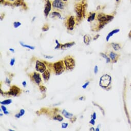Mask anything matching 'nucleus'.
<instances>
[{
    "mask_svg": "<svg viewBox=\"0 0 131 131\" xmlns=\"http://www.w3.org/2000/svg\"><path fill=\"white\" fill-rule=\"evenodd\" d=\"M76 12L77 15L78 16V17L79 18H81V17L82 16V8L80 6L77 7V8L76 9Z\"/></svg>",
    "mask_w": 131,
    "mask_h": 131,
    "instance_id": "dca6fc26",
    "label": "nucleus"
},
{
    "mask_svg": "<svg viewBox=\"0 0 131 131\" xmlns=\"http://www.w3.org/2000/svg\"><path fill=\"white\" fill-rule=\"evenodd\" d=\"M111 77L107 74H105L103 75L100 79L99 84L102 87H107L111 83Z\"/></svg>",
    "mask_w": 131,
    "mask_h": 131,
    "instance_id": "7ed1b4c3",
    "label": "nucleus"
},
{
    "mask_svg": "<svg viewBox=\"0 0 131 131\" xmlns=\"http://www.w3.org/2000/svg\"><path fill=\"white\" fill-rule=\"evenodd\" d=\"M15 58H12L10 60V65L12 66H14V64H15Z\"/></svg>",
    "mask_w": 131,
    "mask_h": 131,
    "instance_id": "cd10ccee",
    "label": "nucleus"
},
{
    "mask_svg": "<svg viewBox=\"0 0 131 131\" xmlns=\"http://www.w3.org/2000/svg\"><path fill=\"white\" fill-rule=\"evenodd\" d=\"M44 57L46 59H52V58H53V57H52V56H45V55H44Z\"/></svg>",
    "mask_w": 131,
    "mask_h": 131,
    "instance_id": "f704fd0d",
    "label": "nucleus"
},
{
    "mask_svg": "<svg viewBox=\"0 0 131 131\" xmlns=\"http://www.w3.org/2000/svg\"><path fill=\"white\" fill-rule=\"evenodd\" d=\"M4 113L5 115H8V114H9V112H8L7 111H5V112H4Z\"/></svg>",
    "mask_w": 131,
    "mask_h": 131,
    "instance_id": "37998d69",
    "label": "nucleus"
},
{
    "mask_svg": "<svg viewBox=\"0 0 131 131\" xmlns=\"http://www.w3.org/2000/svg\"><path fill=\"white\" fill-rule=\"evenodd\" d=\"M6 82H7L8 84H10V80H9L8 78H6Z\"/></svg>",
    "mask_w": 131,
    "mask_h": 131,
    "instance_id": "ea45409f",
    "label": "nucleus"
},
{
    "mask_svg": "<svg viewBox=\"0 0 131 131\" xmlns=\"http://www.w3.org/2000/svg\"><path fill=\"white\" fill-rule=\"evenodd\" d=\"M51 9V4L49 1H47L46 4L45 5L44 8V14L45 15L46 17H47V16L49 14V12Z\"/></svg>",
    "mask_w": 131,
    "mask_h": 131,
    "instance_id": "9d476101",
    "label": "nucleus"
},
{
    "mask_svg": "<svg viewBox=\"0 0 131 131\" xmlns=\"http://www.w3.org/2000/svg\"><path fill=\"white\" fill-rule=\"evenodd\" d=\"M45 29L43 31H47V30H48V29H49V27H48V26H46H46H44V27L42 28V30H43V29Z\"/></svg>",
    "mask_w": 131,
    "mask_h": 131,
    "instance_id": "4c0bfd02",
    "label": "nucleus"
},
{
    "mask_svg": "<svg viewBox=\"0 0 131 131\" xmlns=\"http://www.w3.org/2000/svg\"><path fill=\"white\" fill-rule=\"evenodd\" d=\"M53 7L55 8L63 9L64 7V4L61 0H55L53 3Z\"/></svg>",
    "mask_w": 131,
    "mask_h": 131,
    "instance_id": "0eeeda50",
    "label": "nucleus"
},
{
    "mask_svg": "<svg viewBox=\"0 0 131 131\" xmlns=\"http://www.w3.org/2000/svg\"><path fill=\"white\" fill-rule=\"evenodd\" d=\"M114 17L113 16H108V15H105L102 14H99L98 16V20L101 23H106V22H109L111 21Z\"/></svg>",
    "mask_w": 131,
    "mask_h": 131,
    "instance_id": "20e7f679",
    "label": "nucleus"
},
{
    "mask_svg": "<svg viewBox=\"0 0 131 131\" xmlns=\"http://www.w3.org/2000/svg\"><path fill=\"white\" fill-rule=\"evenodd\" d=\"M75 24L74 17L71 16L68 21V29L70 30H73L74 29V26Z\"/></svg>",
    "mask_w": 131,
    "mask_h": 131,
    "instance_id": "6e6552de",
    "label": "nucleus"
},
{
    "mask_svg": "<svg viewBox=\"0 0 131 131\" xmlns=\"http://www.w3.org/2000/svg\"><path fill=\"white\" fill-rule=\"evenodd\" d=\"M83 40H84V43L86 45H89L91 41V37L89 35L84 36V38H83Z\"/></svg>",
    "mask_w": 131,
    "mask_h": 131,
    "instance_id": "4468645a",
    "label": "nucleus"
},
{
    "mask_svg": "<svg viewBox=\"0 0 131 131\" xmlns=\"http://www.w3.org/2000/svg\"><path fill=\"white\" fill-rule=\"evenodd\" d=\"M62 114H63L65 116V117H66V118H68V119H70L73 116V114L67 112L65 110H63V111H62Z\"/></svg>",
    "mask_w": 131,
    "mask_h": 131,
    "instance_id": "ddd939ff",
    "label": "nucleus"
},
{
    "mask_svg": "<svg viewBox=\"0 0 131 131\" xmlns=\"http://www.w3.org/2000/svg\"><path fill=\"white\" fill-rule=\"evenodd\" d=\"M42 76L45 81H47L50 78V76H51V74H50V72L48 70H46L44 72L42 73Z\"/></svg>",
    "mask_w": 131,
    "mask_h": 131,
    "instance_id": "f8f14e48",
    "label": "nucleus"
},
{
    "mask_svg": "<svg viewBox=\"0 0 131 131\" xmlns=\"http://www.w3.org/2000/svg\"><path fill=\"white\" fill-rule=\"evenodd\" d=\"M15 117H16V118H20L21 117V115H20V113H18V114H17L15 115Z\"/></svg>",
    "mask_w": 131,
    "mask_h": 131,
    "instance_id": "e433bc0d",
    "label": "nucleus"
},
{
    "mask_svg": "<svg viewBox=\"0 0 131 131\" xmlns=\"http://www.w3.org/2000/svg\"><path fill=\"white\" fill-rule=\"evenodd\" d=\"M117 55L115 53H114L113 52H111L110 54V57L112 59V60H114L115 59V58H116L117 57Z\"/></svg>",
    "mask_w": 131,
    "mask_h": 131,
    "instance_id": "5701e85b",
    "label": "nucleus"
},
{
    "mask_svg": "<svg viewBox=\"0 0 131 131\" xmlns=\"http://www.w3.org/2000/svg\"><path fill=\"white\" fill-rule=\"evenodd\" d=\"M68 124L67 123H62L61 127L62 129H66L68 127Z\"/></svg>",
    "mask_w": 131,
    "mask_h": 131,
    "instance_id": "c85d7f7f",
    "label": "nucleus"
},
{
    "mask_svg": "<svg viewBox=\"0 0 131 131\" xmlns=\"http://www.w3.org/2000/svg\"><path fill=\"white\" fill-rule=\"evenodd\" d=\"M53 119L55 120H58L59 121H62L63 120V118L59 115H57V116H56L55 117H54L53 118Z\"/></svg>",
    "mask_w": 131,
    "mask_h": 131,
    "instance_id": "6ab92c4d",
    "label": "nucleus"
},
{
    "mask_svg": "<svg viewBox=\"0 0 131 131\" xmlns=\"http://www.w3.org/2000/svg\"><path fill=\"white\" fill-rule=\"evenodd\" d=\"M0 115H1V116H2L3 115V114H2V113H1V114H0Z\"/></svg>",
    "mask_w": 131,
    "mask_h": 131,
    "instance_id": "49530a36",
    "label": "nucleus"
},
{
    "mask_svg": "<svg viewBox=\"0 0 131 131\" xmlns=\"http://www.w3.org/2000/svg\"><path fill=\"white\" fill-rule=\"evenodd\" d=\"M64 63L67 70H72L75 66V61L71 56H67L64 58Z\"/></svg>",
    "mask_w": 131,
    "mask_h": 131,
    "instance_id": "f03ea898",
    "label": "nucleus"
},
{
    "mask_svg": "<svg viewBox=\"0 0 131 131\" xmlns=\"http://www.w3.org/2000/svg\"><path fill=\"white\" fill-rule=\"evenodd\" d=\"M12 100L11 99H7L1 102V104L2 105H9L12 102Z\"/></svg>",
    "mask_w": 131,
    "mask_h": 131,
    "instance_id": "a211bd4d",
    "label": "nucleus"
},
{
    "mask_svg": "<svg viewBox=\"0 0 131 131\" xmlns=\"http://www.w3.org/2000/svg\"><path fill=\"white\" fill-rule=\"evenodd\" d=\"M116 1L118 2V1H119V0H116Z\"/></svg>",
    "mask_w": 131,
    "mask_h": 131,
    "instance_id": "09e8293b",
    "label": "nucleus"
},
{
    "mask_svg": "<svg viewBox=\"0 0 131 131\" xmlns=\"http://www.w3.org/2000/svg\"><path fill=\"white\" fill-rule=\"evenodd\" d=\"M92 117L93 118V119H95V120L96 119V113H94V114L92 115Z\"/></svg>",
    "mask_w": 131,
    "mask_h": 131,
    "instance_id": "c9c22d12",
    "label": "nucleus"
},
{
    "mask_svg": "<svg viewBox=\"0 0 131 131\" xmlns=\"http://www.w3.org/2000/svg\"><path fill=\"white\" fill-rule=\"evenodd\" d=\"M33 78L34 80L35 81V82L37 84H39L42 81V79L40 76V75L38 73H36V72L34 73L33 75Z\"/></svg>",
    "mask_w": 131,
    "mask_h": 131,
    "instance_id": "1a4fd4ad",
    "label": "nucleus"
},
{
    "mask_svg": "<svg viewBox=\"0 0 131 131\" xmlns=\"http://www.w3.org/2000/svg\"><path fill=\"white\" fill-rule=\"evenodd\" d=\"M95 15H96L95 13L92 14L91 15V16L88 18V19H87V21H88V22H91V21H93L95 19Z\"/></svg>",
    "mask_w": 131,
    "mask_h": 131,
    "instance_id": "aec40b11",
    "label": "nucleus"
},
{
    "mask_svg": "<svg viewBox=\"0 0 131 131\" xmlns=\"http://www.w3.org/2000/svg\"><path fill=\"white\" fill-rule=\"evenodd\" d=\"M20 92V89L15 85H13L11 87L8 92V94L14 96H16Z\"/></svg>",
    "mask_w": 131,
    "mask_h": 131,
    "instance_id": "423d86ee",
    "label": "nucleus"
},
{
    "mask_svg": "<svg viewBox=\"0 0 131 131\" xmlns=\"http://www.w3.org/2000/svg\"><path fill=\"white\" fill-rule=\"evenodd\" d=\"M83 97H80V98H79V100H83Z\"/></svg>",
    "mask_w": 131,
    "mask_h": 131,
    "instance_id": "c03bdc74",
    "label": "nucleus"
},
{
    "mask_svg": "<svg viewBox=\"0 0 131 131\" xmlns=\"http://www.w3.org/2000/svg\"><path fill=\"white\" fill-rule=\"evenodd\" d=\"M40 90L42 91V92H45L46 91V88L43 85H40Z\"/></svg>",
    "mask_w": 131,
    "mask_h": 131,
    "instance_id": "bb28decb",
    "label": "nucleus"
},
{
    "mask_svg": "<svg viewBox=\"0 0 131 131\" xmlns=\"http://www.w3.org/2000/svg\"><path fill=\"white\" fill-rule=\"evenodd\" d=\"M9 131H13L12 130H9Z\"/></svg>",
    "mask_w": 131,
    "mask_h": 131,
    "instance_id": "3c124183",
    "label": "nucleus"
},
{
    "mask_svg": "<svg viewBox=\"0 0 131 131\" xmlns=\"http://www.w3.org/2000/svg\"><path fill=\"white\" fill-rule=\"evenodd\" d=\"M52 16H53L52 18H53V17H56V16H57L59 18L61 19V15L59 13V12H52V13L51 14V15H50V17H51Z\"/></svg>",
    "mask_w": 131,
    "mask_h": 131,
    "instance_id": "412c9836",
    "label": "nucleus"
},
{
    "mask_svg": "<svg viewBox=\"0 0 131 131\" xmlns=\"http://www.w3.org/2000/svg\"><path fill=\"white\" fill-rule=\"evenodd\" d=\"M63 1H66L67 0H63Z\"/></svg>",
    "mask_w": 131,
    "mask_h": 131,
    "instance_id": "603ef678",
    "label": "nucleus"
},
{
    "mask_svg": "<svg viewBox=\"0 0 131 131\" xmlns=\"http://www.w3.org/2000/svg\"><path fill=\"white\" fill-rule=\"evenodd\" d=\"M22 85H23V86L24 87H26V86L27 85V83H26V82L25 81H23L22 82Z\"/></svg>",
    "mask_w": 131,
    "mask_h": 131,
    "instance_id": "58836bf2",
    "label": "nucleus"
},
{
    "mask_svg": "<svg viewBox=\"0 0 131 131\" xmlns=\"http://www.w3.org/2000/svg\"><path fill=\"white\" fill-rule=\"evenodd\" d=\"M112 46H113V48H114L115 51H118V50H119L120 48V46H119V45L117 43H113L112 44Z\"/></svg>",
    "mask_w": 131,
    "mask_h": 131,
    "instance_id": "4be33fe9",
    "label": "nucleus"
},
{
    "mask_svg": "<svg viewBox=\"0 0 131 131\" xmlns=\"http://www.w3.org/2000/svg\"><path fill=\"white\" fill-rule=\"evenodd\" d=\"M55 41H56V44H57V46H56V47H55V49H59V48H61V47L62 46V45L57 40H56Z\"/></svg>",
    "mask_w": 131,
    "mask_h": 131,
    "instance_id": "b1692460",
    "label": "nucleus"
},
{
    "mask_svg": "<svg viewBox=\"0 0 131 131\" xmlns=\"http://www.w3.org/2000/svg\"><path fill=\"white\" fill-rule=\"evenodd\" d=\"M89 83H90V82H87L85 83V84H84V85L82 86V88H83V89H86V87H87V86L89 85Z\"/></svg>",
    "mask_w": 131,
    "mask_h": 131,
    "instance_id": "c756f323",
    "label": "nucleus"
},
{
    "mask_svg": "<svg viewBox=\"0 0 131 131\" xmlns=\"http://www.w3.org/2000/svg\"><path fill=\"white\" fill-rule=\"evenodd\" d=\"M65 63L63 61H59L57 62H56L53 65V67L57 75H61L65 71L66 67H65Z\"/></svg>",
    "mask_w": 131,
    "mask_h": 131,
    "instance_id": "f257e3e1",
    "label": "nucleus"
},
{
    "mask_svg": "<svg viewBox=\"0 0 131 131\" xmlns=\"http://www.w3.org/2000/svg\"><path fill=\"white\" fill-rule=\"evenodd\" d=\"M96 131H99V129H97L96 130Z\"/></svg>",
    "mask_w": 131,
    "mask_h": 131,
    "instance_id": "de8ad7c7",
    "label": "nucleus"
},
{
    "mask_svg": "<svg viewBox=\"0 0 131 131\" xmlns=\"http://www.w3.org/2000/svg\"><path fill=\"white\" fill-rule=\"evenodd\" d=\"M75 44V43L74 42H71V43H65V44L62 45L61 48L62 50H65L66 49H68V48L72 47Z\"/></svg>",
    "mask_w": 131,
    "mask_h": 131,
    "instance_id": "9b49d317",
    "label": "nucleus"
},
{
    "mask_svg": "<svg viewBox=\"0 0 131 131\" xmlns=\"http://www.w3.org/2000/svg\"><path fill=\"white\" fill-rule=\"evenodd\" d=\"M36 69L38 72H39L41 73H43L46 70V67L44 63L38 60L36 62Z\"/></svg>",
    "mask_w": 131,
    "mask_h": 131,
    "instance_id": "39448f33",
    "label": "nucleus"
},
{
    "mask_svg": "<svg viewBox=\"0 0 131 131\" xmlns=\"http://www.w3.org/2000/svg\"><path fill=\"white\" fill-rule=\"evenodd\" d=\"M20 114L21 116L24 115V114H25V110L24 109H21L20 110Z\"/></svg>",
    "mask_w": 131,
    "mask_h": 131,
    "instance_id": "7c9ffc66",
    "label": "nucleus"
},
{
    "mask_svg": "<svg viewBox=\"0 0 131 131\" xmlns=\"http://www.w3.org/2000/svg\"><path fill=\"white\" fill-rule=\"evenodd\" d=\"M9 1H15V0H9Z\"/></svg>",
    "mask_w": 131,
    "mask_h": 131,
    "instance_id": "8fccbe9b",
    "label": "nucleus"
},
{
    "mask_svg": "<svg viewBox=\"0 0 131 131\" xmlns=\"http://www.w3.org/2000/svg\"><path fill=\"white\" fill-rule=\"evenodd\" d=\"M9 51L12 52H13V53H15V50L13 48H9Z\"/></svg>",
    "mask_w": 131,
    "mask_h": 131,
    "instance_id": "79ce46f5",
    "label": "nucleus"
},
{
    "mask_svg": "<svg viewBox=\"0 0 131 131\" xmlns=\"http://www.w3.org/2000/svg\"><path fill=\"white\" fill-rule=\"evenodd\" d=\"M20 44L22 46L24 47H26V48H28L31 50H34L35 49V47L34 46H30V45H26L25 44L23 43V42H20Z\"/></svg>",
    "mask_w": 131,
    "mask_h": 131,
    "instance_id": "f3484780",
    "label": "nucleus"
},
{
    "mask_svg": "<svg viewBox=\"0 0 131 131\" xmlns=\"http://www.w3.org/2000/svg\"><path fill=\"white\" fill-rule=\"evenodd\" d=\"M90 130V131H92V130H93V131H94V129L93 128H91V129Z\"/></svg>",
    "mask_w": 131,
    "mask_h": 131,
    "instance_id": "a18cd8bd",
    "label": "nucleus"
},
{
    "mask_svg": "<svg viewBox=\"0 0 131 131\" xmlns=\"http://www.w3.org/2000/svg\"></svg>",
    "mask_w": 131,
    "mask_h": 131,
    "instance_id": "5fc2aeb1",
    "label": "nucleus"
},
{
    "mask_svg": "<svg viewBox=\"0 0 131 131\" xmlns=\"http://www.w3.org/2000/svg\"><path fill=\"white\" fill-rule=\"evenodd\" d=\"M99 37V35H96V36H95V38H94V40H96Z\"/></svg>",
    "mask_w": 131,
    "mask_h": 131,
    "instance_id": "a19ab883",
    "label": "nucleus"
},
{
    "mask_svg": "<svg viewBox=\"0 0 131 131\" xmlns=\"http://www.w3.org/2000/svg\"><path fill=\"white\" fill-rule=\"evenodd\" d=\"M21 25V23L19 22H14V27L17 28L18 27H19L20 25Z\"/></svg>",
    "mask_w": 131,
    "mask_h": 131,
    "instance_id": "393cba45",
    "label": "nucleus"
},
{
    "mask_svg": "<svg viewBox=\"0 0 131 131\" xmlns=\"http://www.w3.org/2000/svg\"><path fill=\"white\" fill-rule=\"evenodd\" d=\"M101 55L102 56V57H103V58H104L105 59H107V63H109V62L111 61L110 59L109 58L107 57V56H106L105 54H104L102 53V54H101Z\"/></svg>",
    "mask_w": 131,
    "mask_h": 131,
    "instance_id": "a878e982",
    "label": "nucleus"
},
{
    "mask_svg": "<svg viewBox=\"0 0 131 131\" xmlns=\"http://www.w3.org/2000/svg\"><path fill=\"white\" fill-rule=\"evenodd\" d=\"M90 123L92 124V125H94L95 123V119H92L91 120V121H90Z\"/></svg>",
    "mask_w": 131,
    "mask_h": 131,
    "instance_id": "2f4dec72",
    "label": "nucleus"
},
{
    "mask_svg": "<svg viewBox=\"0 0 131 131\" xmlns=\"http://www.w3.org/2000/svg\"><path fill=\"white\" fill-rule=\"evenodd\" d=\"M119 32V29H115V30H113V31H112V32H111V33H110L109 34V35H108L107 37V41H108L109 40V39L111 38V37L112 36H113V35L114 34H116V33H118Z\"/></svg>",
    "mask_w": 131,
    "mask_h": 131,
    "instance_id": "2eb2a0df",
    "label": "nucleus"
},
{
    "mask_svg": "<svg viewBox=\"0 0 131 131\" xmlns=\"http://www.w3.org/2000/svg\"><path fill=\"white\" fill-rule=\"evenodd\" d=\"M1 109H2V110L3 111V112H5V111H7V109H6V108L5 107V106H4V105L1 106Z\"/></svg>",
    "mask_w": 131,
    "mask_h": 131,
    "instance_id": "473e14b6",
    "label": "nucleus"
},
{
    "mask_svg": "<svg viewBox=\"0 0 131 131\" xmlns=\"http://www.w3.org/2000/svg\"><path fill=\"white\" fill-rule=\"evenodd\" d=\"M98 66L97 65L95 66V68H94V72L96 74L97 73H98Z\"/></svg>",
    "mask_w": 131,
    "mask_h": 131,
    "instance_id": "72a5a7b5",
    "label": "nucleus"
},
{
    "mask_svg": "<svg viewBox=\"0 0 131 131\" xmlns=\"http://www.w3.org/2000/svg\"><path fill=\"white\" fill-rule=\"evenodd\" d=\"M2 1H3V0H1V2H2Z\"/></svg>",
    "mask_w": 131,
    "mask_h": 131,
    "instance_id": "864d4df0",
    "label": "nucleus"
}]
</instances>
